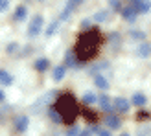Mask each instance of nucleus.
Instances as JSON below:
<instances>
[{
    "mask_svg": "<svg viewBox=\"0 0 151 136\" xmlns=\"http://www.w3.org/2000/svg\"><path fill=\"white\" fill-rule=\"evenodd\" d=\"M111 6L114 7V9H116V7H120V0H111Z\"/></svg>",
    "mask_w": 151,
    "mask_h": 136,
    "instance_id": "bb28decb",
    "label": "nucleus"
},
{
    "mask_svg": "<svg viewBox=\"0 0 151 136\" xmlns=\"http://www.w3.org/2000/svg\"><path fill=\"white\" fill-rule=\"evenodd\" d=\"M149 134V129H144V131H140V136H147Z\"/></svg>",
    "mask_w": 151,
    "mask_h": 136,
    "instance_id": "c756f323",
    "label": "nucleus"
},
{
    "mask_svg": "<svg viewBox=\"0 0 151 136\" xmlns=\"http://www.w3.org/2000/svg\"><path fill=\"white\" fill-rule=\"evenodd\" d=\"M131 37H133L134 41H144V39H146V33H144V31H137V29H133V31H131Z\"/></svg>",
    "mask_w": 151,
    "mask_h": 136,
    "instance_id": "412c9836",
    "label": "nucleus"
},
{
    "mask_svg": "<svg viewBox=\"0 0 151 136\" xmlns=\"http://www.w3.org/2000/svg\"><path fill=\"white\" fill-rule=\"evenodd\" d=\"M94 132L92 131H83V132H79V136H92Z\"/></svg>",
    "mask_w": 151,
    "mask_h": 136,
    "instance_id": "c85d7f7f",
    "label": "nucleus"
},
{
    "mask_svg": "<svg viewBox=\"0 0 151 136\" xmlns=\"http://www.w3.org/2000/svg\"><path fill=\"white\" fill-rule=\"evenodd\" d=\"M65 66H76V59H74V54H72V52H68V54H66Z\"/></svg>",
    "mask_w": 151,
    "mask_h": 136,
    "instance_id": "aec40b11",
    "label": "nucleus"
},
{
    "mask_svg": "<svg viewBox=\"0 0 151 136\" xmlns=\"http://www.w3.org/2000/svg\"><path fill=\"white\" fill-rule=\"evenodd\" d=\"M50 118H52V122H55V123H61L63 122V116L59 114L57 109H50Z\"/></svg>",
    "mask_w": 151,
    "mask_h": 136,
    "instance_id": "f3484780",
    "label": "nucleus"
},
{
    "mask_svg": "<svg viewBox=\"0 0 151 136\" xmlns=\"http://www.w3.org/2000/svg\"><path fill=\"white\" fill-rule=\"evenodd\" d=\"M72 9H74V6H72V4H70L68 7H66V9H63V11H61V20H66V19H68Z\"/></svg>",
    "mask_w": 151,
    "mask_h": 136,
    "instance_id": "4be33fe9",
    "label": "nucleus"
},
{
    "mask_svg": "<svg viewBox=\"0 0 151 136\" xmlns=\"http://www.w3.org/2000/svg\"><path fill=\"white\" fill-rule=\"evenodd\" d=\"M0 77H2V70H0Z\"/></svg>",
    "mask_w": 151,
    "mask_h": 136,
    "instance_id": "72a5a7b5",
    "label": "nucleus"
},
{
    "mask_svg": "<svg viewBox=\"0 0 151 136\" xmlns=\"http://www.w3.org/2000/svg\"><path fill=\"white\" fill-rule=\"evenodd\" d=\"M26 13H28V9L24 6H19L17 9H15V20H24L26 19Z\"/></svg>",
    "mask_w": 151,
    "mask_h": 136,
    "instance_id": "2eb2a0df",
    "label": "nucleus"
},
{
    "mask_svg": "<svg viewBox=\"0 0 151 136\" xmlns=\"http://www.w3.org/2000/svg\"><path fill=\"white\" fill-rule=\"evenodd\" d=\"M129 4L138 13H147L151 9V0H129Z\"/></svg>",
    "mask_w": 151,
    "mask_h": 136,
    "instance_id": "20e7f679",
    "label": "nucleus"
},
{
    "mask_svg": "<svg viewBox=\"0 0 151 136\" xmlns=\"http://www.w3.org/2000/svg\"><path fill=\"white\" fill-rule=\"evenodd\" d=\"M57 110H59V114L63 116V122L66 123H72L74 122V118L78 116V105H76L74 101V97L72 96H61L57 99Z\"/></svg>",
    "mask_w": 151,
    "mask_h": 136,
    "instance_id": "f03ea898",
    "label": "nucleus"
},
{
    "mask_svg": "<svg viewBox=\"0 0 151 136\" xmlns=\"http://www.w3.org/2000/svg\"><path fill=\"white\" fill-rule=\"evenodd\" d=\"M98 136H111L109 131H98Z\"/></svg>",
    "mask_w": 151,
    "mask_h": 136,
    "instance_id": "cd10ccee",
    "label": "nucleus"
},
{
    "mask_svg": "<svg viewBox=\"0 0 151 136\" xmlns=\"http://www.w3.org/2000/svg\"><path fill=\"white\" fill-rule=\"evenodd\" d=\"M66 136H79V129H76V127H70V129L66 131Z\"/></svg>",
    "mask_w": 151,
    "mask_h": 136,
    "instance_id": "b1692460",
    "label": "nucleus"
},
{
    "mask_svg": "<svg viewBox=\"0 0 151 136\" xmlns=\"http://www.w3.org/2000/svg\"><path fill=\"white\" fill-rule=\"evenodd\" d=\"M0 83H2V85H11V83H13V77H11V74H7V72H2V77H0Z\"/></svg>",
    "mask_w": 151,
    "mask_h": 136,
    "instance_id": "6ab92c4d",
    "label": "nucleus"
},
{
    "mask_svg": "<svg viewBox=\"0 0 151 136\" xmlns=\"http://www.w3.org/2000/svg\"><path fill=\"white\" fill-rule=\"evenodd\" d=\"M57 26H59V22H52V24L48 26V29H46V35L50 37V35H54L55 33V29H57Z\"/></svg>",
    "mask_w": 151,
    "mask_h": 136,
    "instance_id": "5701e85b",
    "label": "nucleus"
},
{
    "mask_svg": "<svg viewBox=\"0 0 151 136\" xmlns=\"http://www.w3.org/2000/svg\"><path fill=\"white\" fill-rule=\"evenodd\" d=\"M48 66H50V61H48L46 57H41V59H37V61H35V70H39V72H44Z\"/></svg>",
    "mask_w": 151,
    "mask_h": 136,
    "instance_id": "4468645a",
    "label": "nucleus"
},
{
    "mask_svg": "<svg viewBox=\"0 0 151 136\" xmlns=\"http://www.w3.org/2000/svg\"><path fill=\"white\" fill-rule=\"evenodd\" d=\"M147 118H149L147 112H138V114H137V120H147Z\"/></svg>",
    "mask_w": 151,
    "mask_h": 136,
    "instance_id": "a878e982",
    "label": "nucleus"
},
{
    "mask_svg": "<svg viewBox=\"0 0 151 136\" xmlns=\"http://www.w3.org/2000/svg\"><path fill=\"white\" fill-rule=\"evenodd\" d=\"M0 101H4V92L0 90Z\"/></svg>",
    "mask_w": 151,
    "mask_h": 136,
    "instance_id": "7c9ffc66",
    "label": "nucleus"
},
{
    "mask_svg": "<svg viewBox=\"0 0 151 136\" xmlns=\"http://www.w3.org/2000/svg\"><path fill=\"white\" fill-rule=\"evenodd\" d=\"M28 123H29L28 116H19V118H17V123H15V127H17V131H19V132H24V131L28 129Z\"/></svg>",
    "mask_w": 151,
    "mask_h": 136,
    "instance_id": "9b49d317",
    "label": "nucleus"
},
{
    "mask_svg": "<svg viewBox=\"0 0 151 136\" xmlns=\"http://www.w3.org/2000/svg\"><path fill=\"white\" fill-rule=\"evenodd\" d=\"M105 125L109 127V131H116V129H120V125H122V120H120L118 116H107L105 118Z\"/></svg>",
    "mask_w": 151,
    "mask_h": 136,
    "instance_id": "423d86ee",
    "label": "nucleus"
},
{
    "mask_svg": "<svg viewBox=\"0 0 151 136\" xmlns=\"http://www.w3.org/2000/svg\"><path fill=\"white\" fill-rule=\"evenodd\" d=\"M109 15H111V11H98V13L94 15V20L103 22V20H107V19H109Z\"/></svg>",
    "mask_w": 151,
    "mask_h": 136,
    "instance_id": "a211bd4d",
    "label": "nucleus"
},
{
    "mask_svg": "<svg viewBox=\"0 0 151 136\" xmlns=\"http://www.w3.org/2000/svg\"><path fill=\"white\" fill-rule=\"evenodd\" d=\"M122 136H129V134H127V132H124V134H122Z\"/></svg>",
    "mask_w": 151,
    "mask_h": 136,
    "instance_id": "473e14b6",
    "label": "nucleus"
},
{
    "mask_svg": "<svg viewBox=\"0 0 151 136\" xmlns=\"http://www.w3.org/2000/svg\"><path fill=\"white\" fill-rule=\"evenodd\" d=\"M94 85H96V88H100V90H103V92H105V90L109 88V81L105 79L101 74H96L94 75Z\"/></svg>",
    "mask_w": 151,
    "mask_h": 136,
    "instance_id": "6e6552de",
    "label": "nucleus"
},
{
    "mask_svg": "<svg viewBox=\"0 0 151 136\" xmlns=\"http://www.w3.org/2000/svg\"><path fill=\"white\" fill-rule=\"evenodd\" d=\"M96 101H98V96L94 92H87L85 96H83V103H87V105H92Z\"/></svg>",
    "mask_w": 151,
    "mask_h": 136,
    "instance_id": "dca6fc26",
    "label": "nucleus"
},
{
    "mask_svg": "<svg viewBox=\"0 0 151 136\" xmlns=\"http://www.w3.org/2000/svg\"><path fill=\"white\" fill-rule=\"evenodd\" d=\"M131 103H133V105H137V107H144V105L147 103V97H146L144 94H142V92H137V94L133 96Z\"/></svg>",
    "mask_w": 151,
    "mask_h": 136,
    "instance_id": "f8f14e48",
    "label": "nucleus"
},
{
    "mask_svg": "<svg viewBox=\"0 0 151 136\" xmlns=\"http://www.w3.org/2000/svg\"><path fill=\"white\" fill-rule=\"evenodd\" d=\"M39 2H42V0H39Z\"/></svg>",
    "mask_w": 151,
    "mask_h": 136,
    "instance_id": "f704fd0d",
    "label": "nucleus"
},
{
    "mask_svg": "<svg viewBox=\"0 0 151 136\" xmlns=\"http://www.w3.org/2000/svg\"><path fill=\"white\" fill-rule=\"evenodd\" d=\"M122 17H124L125 20H129V22H133L134 19L138 17V11L134 9V7H133L131 4H127V6H124V7H122Z\"/></svg>",
    "mask_w": 151,
    "mask_h": 136,
    "instance_id": "39448f33",
    "label": "nucleus"
},
{
    "mask_svg": "<svg viewBox=\"0 0 151 136\" xmlns=\"http://www.w3.org/2000/svg\"><path fill=\"white\" fill-rule=\"evenodd\" d=\"M7 6H9V2H7V0H0V13L6 11V9H7Z\"/></svg>",
    "mask_w": 151,
    "mask_h": 136,
    "instance_id": "393cba45",
    "label": "nucleus"
},
{
    "mask_svg": "<svg viewBox=\"0 0 151 136\" xmlns=\"http://www.w3.org/2000/svg\"><path fill=\"white\" fill-rule=\"evenodd\" d=\"M96 48H98V33L92 28V29H88V31H85L79 37V41H78V59L88 61V59L96 54Z\"/></svg>",
    "mask_w": 151,
    "mask_h": 136,
    "instance_id": "f257e3e1",
    "label": "nucleus"
},
{
    "mask_svg": "<svg viewBox=\"0 0 151 136\" xmlns=\"http://www.w3.org/2000/svg\"><path fill=\"white\" fill-rule=\"evenodd\" d=\"M72 2H74V4H79V2H83V0H72Z\"/></svg>",
    "mask_w": 151,
    "mask_h": 136,
    "instance_id": "2f4dec72",
    "label": "nucleus"
},
{
    "mask_svg": "<svg viewBox=\"0 0 151 136\" xmlns=\"http://www.w3.org/2000/svg\"><path fill=\"white\" fill-rule=\"evenodd\" d=\"M149 54H151V44H147V42H140L138 48H137V55H138V57H147Z\"/></svg>",
    "mask_w": 151,
    "mask_h": 136,
    "instance_id": "9d476101",
    "label": "nucleus"
},
{
    "mask_svg": "<svg viewBox=\"0 0 151 136\" xmlns=\"http://www.w3.org/2000/svg\"><path fill=\"white\" fill-rule=\"evenodd\" d=\"M112 101H114V109L118 112H127V110H129L131 101H127L125 97H116V99H112Z\"/></svg>",
    "mask_w": 151,
    "mask_h": 136,
    "instance_id": "0eeeda50",
    "label": "nucleus"
},
{
    "mask_svg": "<svg viewBox=\"0 0 151 136\" xmlns=\"http://www.w3.org/2000/svg\"><path fill=\"white\" fill-rule=\"evenodd\" d=\"M65 75H66V66H65V64L55 66V70H54V79H55V81H63Z\"/></svg>",
    "mask_w": 151,
    "mask_h": 136,
    "instance_id": "ddd939ff",
    "label": "nucleus"
},
{
    "mask_svg": "<svg viewBox=\"0 0 151 136\" xmlns=\"http://www.w3.org/2000/svg\"><path fill=\"white\" fill-rule=\"evenodd\" d=\"M98 101H100V107H101L103 110H112V109H114V101H112L111 97H107V96L98 97Z\"/></svg>",
    "mask_w": 151,
    "mask_h": 136,
    "instance_id": "1a4fd4ad",
    "label": "nucleus"
},
{
    "mask_svg": "<svg viewBox=\"0 0 151 136\" xmlns=\"http://www.w3.org/2000/svg\"><path fill=\"white\" fill-rule=\"evenodd\" d=\"M42 22H44V20H42V15H35V19L29 22V28H28L29 31H28V33L32 35V37L39 35V33H41V29H42Z\"/></svg>",
    "mask_w": 151,
    "mask_h": 136,
    "instance_id": "7ed1b4c3",
    "label": "nucleus"
}]
</instances>
